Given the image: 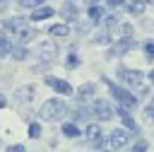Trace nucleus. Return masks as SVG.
Here are the masks:
<instances>
[{"label":"nucleus","instance_id":"16","mask_svg":"<svg viewBox=\"0 0 154 152\" xmlns=\"http://www.w3.org/2000/svg\"><path fill=\"white\" fill-rule=\"evenodd\" d=\"M103 17H106L103 5H89V7H87V22H89V24H101Z\"/></svg>","mask_w":154,"mask_h":152},{"label":"nucleus","instance_id":"15","mask_svg":"<svg viewBox=\"0 0 154 152\" xmlns=\"http://www.w3.org/2000/svg\"><path fill=\"white\" fill-rule=\"evenodd\" d=\"M34 92H36V87L34 84H26V87H19L17 92H14V101L19 104V106H26V104H31V99H34Z\"/></svg>","mask_w":154,"mask_h":152},{"label":"nucleus","instance_id":"10","mask_svg":"<svg viewBox=\"0 0 154 152\" xmlns=\"http://www.w3.org/2000/svg\"><path fill=\"white\" fill-rule=\"evenodd\" d=\"M70 34H72V27H70L67 22H55V24L48 27V36L55 39V41H58V39H60V41H63V39H70Z\"/></svg>","mask_w":154,"mask_h":152},{"label":"nucleus","instance_id":"33","mask_svg":"<svg viewBox=\"0 0 154 152\" xmlns=\"http://www.w3.org/2000/svg\"><path fill=\"white\" fill-rule=\"evenodd\" d=\"M106 5H108L111 10H116V7H123V5H125V0H106Z\"/></svg>","mask_w":154,"mask_h":152},{"label":"nucleus","instance_id":"29","mask_svg":"<svg viewBox=\"0 0 154 152\" xmlns=\"http://www.w3.org/2000/svg\"><path fill=\"white\" fill-rule=\"evenodd\" d=\"M101 24H103V27H106V29H116V27H118V24H120V19H118V17H116V14H106V17H103V22H101Z\"/></svg>","mask_w":154,"mask_h":152},{"label":"nucleus","instance_id":"4","mask_svg":"<svg viewBox=\"0 0 154 152\" xmlns=\"http://www.w3.org/2000/svg\"><path fill=\"white\" fill-rule=\"evenodd\" d=\"M89 111H91V116H94L96 121H111V118H116L113 104H111L108 99H101V97H94V99L89 101Z\"/></svg>","mask_w":154,"mask_h":152},{"label":"nucleus","instance_id":"22","mask_svg":"<svg viewBox=\"0 0 154 152\" xmlns=\"http://www.w3.org/2000/svg\"><path fill=\"white\" fill-rule=\"evenodd\" d=\"M60 133H63L67 140H75V138H79V135H82L79 125H77V123H72V121H65V123L60 125Z\"/></svg>","mask_w":154,"mask_h":152},{"label":"nucleus","instance_id":"21","mask_svg":"<svg viewBox=\"0 0 154 152\" xmlns=\"http://www.w3.org/2000/svg\"><path fill=\"white\" fill-rule=\"evenodd\" d=\"M10 58L17 60V63L26 60V58H29V46H24V43H12V48H10Z\"/></svg>","mask_w":154,"mask_h":152},{"label":"nucleus","instance_id":"36","mask_svg":"<svg viewBox=\"0 0 154 152\" xmlns=\"http://www.w3.org/2000/svg\"><path fill=\"white\" fill-rule=\"evenodd\" d=\"M147 77H149V82H152V84H154V68H152V70H149V75H147Z\"/></svg>","mask_w":154,"mask_h":152},{"label":"nucleus","instance_id":"12","mask_svg":"<svg viewBox=\"0 0 154 152\" xmlns=\"http://www.w3.org/2000/svg\"><path fill=\"white\" fill-rule=\"evenodd\" d=\"M38 39V29L34 27V24H29V27H24L17 36H14V43H24V46H29L31 41H36Z\"/></svg>","mask_w":154,"mask_h":152},{"label":"nucleus","instance_id":"5","mask_svg":"<svg viewBox=\"0 0 154 152\" xmlns=\"http://www.w3.org/2000/svg\"><path fill=\"white\" fill-rule=\"evenodd\" d=\"M137 46H140V43H137V39H135V36H118V39L108 46L106 58H118V55H125V53L135 51Z\"/></svg>","mask_w":154,"mask_h":152},{"label":"nucleus","instance_id":"14","mask_svg":"<svg viewBox=\"0 0 154 152\" xmlns=\"http://www.w3.org/2000/svg\"><path fill=\"white\" fill-rule=\"evenodd\" d=\"M53 14H55V10H53L51 5H41V7H36V10H31L29 22H31V24H38V22H43V19H51Z\"/></svg>","mask_w":154,"mask_h":152},{"label":"nucleus","instance_id":"3","mask_svg":"<svg viewBox=\"0 0 154 152\" xmlns=\"http://www.w3.org/2000/svg\"><path fill=\"white\" fill-rule=\"evenodd\" d=\"M116 77H118V84L128 87V89H140L144 84V72L137 70V68H128V65H118L116 68Z\"/></svg>","mask_w":154,"mask_h":152},{"label":"nucleus","instance_id":"27","mask_svg":"<svg viewBox=\"0 0 154 152\" xmlns=\"http://www.w3.org/2000/svg\"><path fill=\"white\" fill-rule=\"evenodd\" d=\"M17 5H19L22 10H36V7L46 5V0H17Z\"/></svg>","mask_w":154,"mask_h":152},{"label":"nucleus","instance_id":"9","mask_svg":"<svg viewBox=\"0 0 154 152\" xmlns=\"http://www.w3.org/2000/svg\"><path fill=\"white\" fill-rule=\"evenodd\" d=\"M36 53H38V58H41L43 63H53V60L58 58V41H55V39L41 41V43L36 46Z\"/></svg>","mask_w":154,"mask_h":152},{"label":"nucleus","instance_id":"38","mask_svg":"<svg viewBox=\"0 0 154 152\" xmlns=\"http://www.w3.org/2000/svg\"><path fill=\"white\" fill-rule=\"evenodd\" d=\"M2 7H5V0H0V10H2Z\"/></svg>","mask_w":154,"mask_h":152},{"label":"nucleus","instance_id":"19","mask_svg":"<svg viewBox=\"0 0 154 152\" xmlns=\"http://www.w3.org/2000/svg\"><path fill=\"white\" fill-rule=\"evenodd\" d=\"M60 14H63L67 22H75V19L79 17V7L75 5V0H65L63 7H60Z\"/></svg>","mask_w":154,"mask_h":152},{"label":"nucleus","instance_id":"1","mask_svg":"<svg viewBox=\"0 0 154 152\" xmlns=\"http://www.w3.org/2000/svg\"><path fill=\"white\" fill-rule=\"evenodd\" d=\"M67 101L63 99V97H51V99H46L43 104H41V109H38V121L41 123H53V121H60V118H65L67 116Z\"/></svg>","mask_w":154,"mask_h":152},{"label":"nucleus","instance_id":"23","mask_svg":"<svg viewBox=\"0 0 154 152\" xmlns=\"http://www.w3.org/2000/svg\"><path fill=\"white\" fill-rule=\"evenodd\" d=\"M10 48H12V39L0 29V60L2 58H10Z\"/></svg>","mask_w":154,"mask_h":152},{"label":"nucleus","instance_id":"39","mask_svg":"<svg viewBox=\"0 0 154 152\" xmlns=\"http://www.w3.org/2000/svg\"><path fill=\"white\" fill-rule=\"evenodd\" d=\"M144 2H149V5H154V0H144Z\"/></svg>","mask_w":154,"mask_h":152},{"label":"nucleus","instance_id":"35","mask_svg":"<svg viewBox=\"0 0 154 152\" xmlns=\"http://www.w3.org/2000/svg\"><path fill=\"white\" fill-rule=\"evenodd\" d=\"M84 2H87V7L89 5H101V0H84Z\"/></svg>","mask_w":154,"mask_h":152},{"label":"nucleus","instance_id":"7","mask_svg":"<svg viewBox=\"0 0 154 152\" xmlns=\"http://www.w3.org/2000/svg\"><path fill=\"white\" fill-rule=\"evenodd\" d=\"M43 84H46V87H51L58 97H72V94H75V87H72L67 80L55 77V75H46V77H43Z\"/></svg>","mask_w":154,"mask_h":152},{"label":"nucleus","instance_id":"8","mask_svg":"<svg viewBox=\"0 0 154 152\" xmlns=\"http://www.w3.org/2000/svg\"><path fill=\"white\" fill-rule=\"evenodd\" d=\"M29 24H31V22H29L26 17H22V14H12V17H5V19H2V31H5L7 36L14 39V36H17L24 27H29Z\"/></svg>","mask_w":154,"mask_h":152},{"label":"nucleus","instance_id":"25","mask_svg":"<svg viewBox=\"0 0 154 152\" xmlns=\"http://www.w3.org/2000/svg\"><path fill=\"white\" fill-rule=\"evenodd\" d=\"M79 65H82V58H79L75 51H70V53L65 55V68H67V70H77Z\"/></svg>","mask_w":154,"mask_h":152},{"label":"nucleus","instance_id":"24","mask_svg":"<svg viewBox=\"0 0 154 152\" xmlns=\"http://www.w3.org/2000/svg\"><path fill=\"white\" fill-rule=\"evenodd\" d=\"M149 150V142L144 138H135L130 145H128V152H147Z\"/></svg>","mask_w":154,"mask_h":152},{"label":"nucleus","instance_id":"6","mask_svg":"<svg viewBox=\"0 0 154 152\" xmlns=\"http://www.w3.org/2000/svg\"><path fill=\"white\" fill-rule=\"evenodd\" d=\"M106 142L111 145V150H123V147H128V145L132 142V133L125 130L123 125H120V128H113V130L106 135Z\"/></svg>","mask_w":154,"mask_h":152},{"label":"nucleus","instance_id":"32","mask_svg":"<svg viewBox=\"0 0 154 152\" xmlns=\"http://www.w3.org/2000/svg\"><path fill=\"white\" fill-rule=\"evenodd\" d=\"M5 152H26V147H24L22 142H14V145H7Z\"/></svg>","mask_w":154,"mask_h":152},{"label":"nucleus","instance_id":"11","mask_svg":"<svg viewBox=\"0 0 154 152\" xmlns=\"http://www.w3.org/2000/svg\"><path fill=\"white\" fill-rule=\"evenodd\" d=\"M96 82H84V84H79V89L75 92L77 94V101L79 104H87V101H91L94 97H96Z\"/></svg>","mask_w":154,"mask_h":152},{"label":"nucleus","instance_id":"17","mask_svg":"<svg viewBox=\"0 0 154 152\" xmlns=\"http://www.w3.org/2000/svg\"><path fill=\"white\" fill-rule=\"evenodd\" d=\"M116 39H113V34H111V29H106V27H101L99 31H94L91 34V43H99V46H111Z\"/></svg>","mask_w":154,"mask_h":152},{"label":"nucleus","instance_id":"30","mask_svg":"<svg viewBox=\"0 0 154 152\" xmlns=\"http://www.w3.org/2000/svg\"><path fill=\"white\" fill-rule=\"evenodd\" d=\"M118 31H120V36H132L135 29H132L130 22H120V24H118Z\"/></svg>","mask_w":154,"mask_h":152},{"label":"nucleus","instance_id":"2","mask_svg":"<svg viewBox=\"0 0 154 152\" xmlns=\"http://www.w3.org/2000/svg\"><path fill=\"white\" fill-rule=\"evenodd\" d=\"M101 82L108 87V92H111V97L116 99V104L120 106V109H128V111H132L137 104H140V99L128 89V87H123V84H118V82H113V80H108V77H101Z\"/></svg>","mask_w":154,"mask_h":152},{"label":"nucleus","instance_id":"26","mask_svg":"<svg viewBox=\"0 0 154 152\" xmlns=\"http://www.w3.org/2000/svg\"><path fill=\"white\" fill-rule=\"evenodd\" d=\"M26 133H29L31 140H38V138L43 135V125H41V121H31L29 128H26Z\"/></svg>","mask_w":154,"mask_h":152},{"label":"nucleus","instance_id":"28","mask_svg":"<svg viewBox=\"0 0 154 152\" xmlns=\"http://www.w3.org/2000/svg\"><path fill=\"white\" fill-rule=\"evenodd\" d=\"M142 53H144L147 60H154V39H147L142 43Z\"/></svg>","mask_w":154,"mask_h":152},{"label":"nucleus","instance_id":"34","mask_svg":"<svg viewBox=\"0 0 154 152\" xmlns=\"http://www.w3.org/2000/svg\"><path fill=\"white\" fill-rule=\"evenodd\" d=\"M5 106H7V97H5V94H0V111H2Z\"/></svg>","mask_w":154,"mask_h":152},{"label":"nucleus","instance_id":"13","mask_svg":"<svg viewBox=\"0 0 154 152\" xmlns=\"http://www.w3.org/2000/svg\"><path fill=\"white\" fill-rule=\"evenodd\" d=\"M116 116H120V121H123V128L125 130H130V133H137L140 130V125H137V121L132 118V111H128V109H116Z\"/></svg>","mask_w":154,"mask_h":152},{"label":"nucleus","instance_id":"20","mask_svg":"<svg viewBox=\"0 0 154 152\" xmlns=\"http://www.w3.org/2000/svg\"><path fill=\"white\" fill-rule=\"evenodd\" d=\"M125 12L128 14H132V17H140V14H144V7H147V2L144 0H125Z\"/></svg>","mask_w":154,"mask_h":152},{"label":"nucleus","instance_id":"37","mask_svg":"<svg viewBox=\"0 0 154 152\" xmlns=\"http://www.w3.org/2000/svg\"><path fill=\"white\" fill-rule=\"evenodd\" d=\"M99 152H118V150H99Z\"/></svg>","mask_w":154,"mask_h":152},{"label":"nucleus","instance_id":"18","mask_svg":"<svg viewBox=\"0 0 154 152\" xmlns=\"http://www.w3.org/2000/svg\"><path fill=\"white\" fill-rule=\"evenodd\" d=\"M82 135L87 138V142L91 145L94 140H99V138H103V130H101V125L96 123V121H91V123H87L84 125V130H82Z\"/></svg>","mask_w":154,"mask_h":152},{"label":"nucleus","instance_id":"31","mask_svg":"<svg viewBox=\"0 0 154 152\" xmlns=\"http://www.w3.org/2000/svg\"><path fill=\"white\" fill-rule=\"evenodd\" d=\"M144 116L154 121V94H152V99H149V101H147V106H144Z\"/></svg>","mask_w":154,"mask_h":152}]
</instances>
